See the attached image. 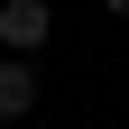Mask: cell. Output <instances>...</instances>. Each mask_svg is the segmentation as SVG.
Masks as SVG:
<instances>
[{
  "label": "cell",
  "instance_id": "3957f363",
  "mask_svg": "<svg viewBox=\"0 0 129 129\" xmlns=\"http://www.w3.org/2000/svg\"><path fill=\"white\" fill-rule=\"evenodd\" d=\"M102 9H111V19H129V0H102Z\"/></svg>",
  "mask_w": 129,
  "mask_h": 129
},
{
  "label": "cell",
  "instance_id": "7a4b0ae2",
  "mask_svg": "<svg viewBox=\"0 0 129 129\" xmlns=\"http://www.w3.org/2000/svg\"><path fill=\"white\" fill-rule=\"evenodd\" d=\"M37 111V55H0V120Z\"/></svg>",
  "mask_w": 129,
  "mask_h": 129
},
{
  "label": "cell",
  "instance_id": "6da1fadb",
  "mask_svg": "<svg viewBox=\"0 0 129 129\" xmlns=\"http://www.w3.org/2000/svg\"><path fill=\"white\" fill-rule=\"evenodd\" d=\"M46 28H55V9H46V0H0V55H37Z\"/></svg>",
  "mask_w": 129,
  "mask_h": 129
}]
</instances>
